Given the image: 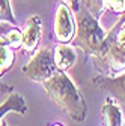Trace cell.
Instances as JSON below:
<instances>
[{
  "instance_id": "obj_1",
  "label": "cell",
  "mask_w": 125,
  "mask_h": 126,
  "mask_svg": "<svg viewBox=\"0 0 125 126\" xmlns=\"http://www.w3.org/2000/svg\"><path fill=\"white\" fill-rule=\"evenodd\" d=\"M44 90L57 107L74 120L84 122L87 116V107L80 90L72 83V80L66 75V72L57 71L51 78L42 83Z\"/></svg>"
},
{
  "instance_id": "obj_2",
  "label": "cell",
  "mask_w": 125,
  "mask_h": 126,
  "mask_svg": "<svg viewBox=\"0 0 125 126\" xmlns=\"http://www.w3.org/2000/svg\"><path fill=\"white\" fill-rule=\"evenodd\" d=\"M92 60L101 75L105 77H115L125 71V14L105 35Z\"/></svg>"
},
{
  "instance_id": "obj_3",
  "label": "cell",
  "mask_w": 125,
  "mask_h": 126,
  "mask_svg": "<svg viewBox=\"0 0 125 126\" xmlns=\"http://www.w3.org/2000/svg\"><path fill=\"white\" fill-rule=\"evenodd\" d=\"M75 24H77L75 38H77L80 48L89 56H95L107 33L100 26L98 20L86 8L79 12Z\"/></svg>"
},
{
  "instance_id": "obj_4",
  "label": "cell",
  "mask_w": 125,
  "mask_h": 126,
  "mask_svg": "<svg viewBox=\"0 0 125 126\" xmlns=\"http://www.w3.org/2000/svg\"><path fill=\"white\" fill-rule=\"evenodd\" d=\"M23 75L27 80H32L35 83H44L48 78H51L57 68L54 65V56L51 48H41L36 50L35 54H32L29 63L23 66Z\"/></svg>"
},
{
  "instance_id": "obj_5",
  "label": "cell",
  "mask_w": 125,
  "mask_h": 126,
  "mask_svg": "<svg viewBox=\"0 0 125 126\" xmlns=\"http://www.w3.org/2000/svg\"><path fill=\"white\" fill-rule=\"evenodd\" d=\"M75 18L69 6L60 2L54 12V24H53V36L57 44H69L75 38Z\"/></svg>"
},
{
  "instance_id": "obj_6",
  "label": "cell",
  "mask_w": 125,
  "mask_h": 126,
  "mask_svg": "<svg viewBox=\"0 0 125 126\" xmlns=\"http://www.w3.org/2000/svg\"><path fill=\"white\" fill-rule=\"evenodd\" d=\"M41 30H42V21L39 15L29 17L23 30V47L21 48L27 54H35L41 39Z\"/></svg>"
},
{
  "instance_id": "obj_7",
  "label": "cell",
  "mask_w": 125,
  "mask_h": 126,
  "mask_svg": "<svg viewBox=\"0 0 125 126\" xmlns=\"http://www.w3.org/2000/svg\"><path fill=\"white\" fill-rule=\"evenodd\" d=\"M93 83L100 89L108 92V94L113 99H118L119 102L125 104V72L115 75V77L98 75L93 78Z\"/></svg>"
},
{
  "instance_id": "obj_8",
  "label": "cell",
  "mask_w": 125,
  "mask_h": 126,
  "mask_svg": "<svg viewBox=\"0 0 125 126\" xmlns=\"http://www.w3.org/2000/svg\"><path fill=\"white\" fill-rule=\"evenodd\" d=\"M54 65L57 71L66 72L77 63V50L69 44H57L53 48Z\"/></svg>"
},
{
  "instance_id": "obj_9",
  "label": "cell",
  "mask_w": 125,
  "mask_h": 126,
  "mask_svg": "<svg viewBox=\"0 0 125 126\" xmlns=\"http://www.w3.org/2000/svg\"><path fill=\"white\" fill-rule=\"evenodd\" d=\"M11 111H15L21 116H24L27 113V104H26L24 98L15 90L8 94V99L3 104H0V122H2L5 119V116Z\"/></svg>"
},
{
  "instance_id": "obj_10",
  "label": "cell",
  "mask_w": 125,
  "mask_h": 126,
  "mask_svg": "<svg viewBox=\"0 0 125 126\" xmlns=\"http://www.w3.org/2000/svg\"><path fill=\"white\" fill-rule=\"evenodd\" d=\"M103 123L104 126H121L124 123V117H122V111L121 108L113 102L112 96H108L105 99V104L103 105Z\"/></svg>"
},
{
  "instance_id": "obj_11",
  "label": "cell",
  "mask_w": 125,
  "mask_h": 126,
  "mask_svg": "<svg viewBox=\"0 0 125 126\" xmlns=\"http://www.w3.org/2000/svg\"><path fill=\"white\" fill-rule=\"evenodd\" d=\"M15 62V50L9 45L6 36H0V77L9 72Z\"/></svg>"
},
{
  "instance_id": "obj_12",
  "label": "cell",
  "mask_w": 125,
  "mask_h": 126,
  "mask_svg": "<svg viewBox=\"0 0 125 126\" xmlns=\"http://www.w3.org/2000/svg\"><path fill=\"white\" fill-rule=\"evenodd\" d=\"M82 3L97 20L103 17L107 9V0H82Z\"/></svg>"
},
{
  "instance_id": "obj_13",
  "label": "cell",
  "mask_w": 125,
  "mask_h": 126,
  "mask_svg": "<svg viewBox=\"0 0 125 126\" xmlns=\"http://www.w3.org/2000/svg\"><path fill=\"white\" fill-rule=\"evenodd\" d=\"M5 36H6V39H8L9 45L12 47L15 51L20 50L21 47H23V30H20L18 27L12 26V27L9 29V32H8Z\"/></svg>"
},
{
  "instance_id": "obj_14",
  "label": "cell",
  "mask_w": 125,
  "mask_h": 126,
  "mask_svg": "<svg viewBox=\"0 0 125 126\" xmlns=\"http://www.w3.org/2000/svg\"><path fill=\"white\" fill-rule=\"evenodd\" d=\"M0 23H9L15 26V17L9 0H0Z\"/></svg>"
},
{
  "instance_id": "obj_15",
  "label": "cell",
  "mask_w": 125,
  "mask_h": 126,
  "mask_svg": "<svg viewBox=\"0 0 125 126\" xmlns=\"http://www.w3.org/2000/svg\"><path fill=\"white\" fill-rule=\"evenodd\" d=\"M107 8L113 14L122 15L125 12V0H107Z\"/></svg>"
},
{
  "instance_id": "obj_16",
  "label": "cell",
  "mask_w": 125,
  "mask_h": 126,
  "mask_svg": "<svg viewBox=\"0 0 125 126\" xmlns=\"http://www.w3.org/2000/svg\"><path fill=\"white\" fill-rule=\"evenodd\" d=\"M14 92V87L3 83V81H0V96H5V94H9Z\"/></svg>"
},
{
  "instance_id": "obj_17",
  "label": "cell",
  "mask_w": 125,
  "mask_h": 126,
  "mask_svg": "<svg viewBox=\"0 0 125 126\" xmlns=\"http://www.w3.org/2000/svg\"><path fill=\"white\" fill-rule=\"evenodd\" d=\"M0 126H8V122H6V120L3 119L2 122H0Z\"/></svg>"
},
{
  "instance_id": "obj_18",
  "label": "cell",
  "mask_w": 125,
  "mask_h": 126,
  "mask_svg": "<svg viewBox=\"0 0 125 126\" xmlns=\"http://www.w3.org/2000/svg\"><path fill=\"white\" fill-rule=\"evenodd\" d=\"M50 126H65V125H62V123H59V122H56V123H51Z\"/></svg>"
},
{
  "instance_id": "obj_19",
  "label": "cell",
  "mask_w": 125,
  "mask_h": 126,
  "mask_svg": "<svg viewBox=\"0 0 125 126\" xmlns=\"http://www.w3.org/2000/svg\"><path fill=\"white\" fill-rule=\"evenodd\" d=\"M121 126H125V122H124V123H122V125H121Z\"/></svg>"
},
{
  "instance_id": "obj_20",
  "label": "cell",
  "mask_w": 125,
  "mask_h": 126,
  "mask_svg": "<svg viewBox=\"0 0 125 126\" xmlns=\"http://www.w3.org/2000/svg\"><path fill=\"white\" fill-rule=\"evenodd\" d=\"M124 14H125V12H124Z\"/></svg>"
}]
</instances>
